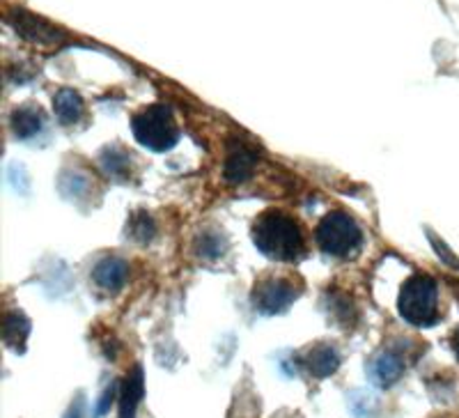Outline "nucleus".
Masks as SVG:
<instances>
[{
    "instance_id": "nucleus-19",
    "label": "nucleus",
    "mask_w": 459,
    "mask_h": 418,
    "mask_svg": "<svg viewBox=\"0 0 459 418\" xmlns=\"http://www.w3.org/2000/svg\"><path fill=\"white\" fill-rule=\"evenodd\" d=\"M81 412H83V403H81V397H79V403L69 407V412L65 414V418H81V416H83Z\"/></svg>"
},
{
    "instance_id": "nucleus-20",
    "label": "nucleus",
    "mask_w": 459,
    "mask_h": 418,
    "mask_svg": "<svg viewBox=\"0 0 459 418\" xmlns=\"http://www.w3.org/2000/svg\"><path fill=\"white\" fill-rule=\"evenodd\" d=\"M453 350H455V354H457V359H459V329L455 331V335H453Z\"/></svg>"
},
{
    "instance_id": "nucleus-6",
    "label": "nucleus",
    "mask_w": 459,
    "mask_h": 418,
    "mask_svg": "<svg viewBox=\"0 0 459 418\" xmlns=\"http://www.w3.org/2000/svg\"><path fill=\"white\" fill-rule=\"evenodd\" d=\"M10 23L14 26L16 32H22L26 39L35 44H42V47H57V44L65 42V32L60 28H56L53 23L44 22L42 16H35L30 12L22 10V7H14L10 14Z\"/></svg>"
},
{
    "instance_id": "nucleus-17",
    "label": "nucleus",
    "mask_w": 459,
    "mask_h": 418,
    "mask_svg": "<svg viewBox=\"0 0 459 418\" xmlns=\"http://www.w3.org/2000/svg\"><path fill=\"white\" fill-rule=\"evenodd\" d=\"M101 163H104V170L113 178H126L129 173V154L126 152H115L106 150L101 154Z\"/></svg>"
},
{
    "instance_id": "nucleus-15",
    "label": "nucleus",
    "mask_w": 459,
    "mask_h": 418,
    "mask_svg": "<svg viewBox=\"0 0 459 418\" xmlns=\"http://www.w3.org/2000/svg\"><path fill=\"white\" fill-rule=\"evenodd\" d=\"M195 251L204 260H219L228 251V239L219 231H203L195 239Z\"/></svg>"
},
{
    "instance_id": "nucleus-2",
    "label": "nucleus",
    "mask_w": 459,
    "mask_h": 418,
    "mask_svg": "<svg viewBox=\"0 0 459 418\" xmlns=\"http://www.w3.org/2000/svg\"><path fill=\"white\" fill-rule=\"evenodd\" d=\"M397 310L402 319L413 327H432L438 319V288L437 281L428 274H416L407 278L400 290Z\"/></svg>"
},
{
    "instance_id": "nucleus-7",
    "label": "nucleus",
    "mask_w": 459,
    "mask_h": 418,
    "mask_svg": "<svg viewBox=\"0 0 459 418\" xmlns=\"http://www.w3.org/2000/svg\"><path fill=\"white\" fill-rule=\"evenodd\" d=\"M301 366L308 375L324 379V377H331L340 368V354L329 343H315L301 356Z\"/></svg>"
},
{
    "instance_id": "nucleus-10",
    "label": "nucleus",
    "mask_w": 459,
    "mask_h": 418,
    "mask_svg": "<svg viewBox=\"0 0 459 418\" xmlns=\"http://www.w3.org/2000/svg\"><path fill=\"white\" fill-rule=\"evenodd\" d=\"M257 157L251 147H246L244 143H235L228 150V159H225V179L228 182H244L255 170Z\"/></svg>"
},
{
    "instance_id": "nucleus-3",
    "label": "nucleus",
    "mask_w": 459,
    "mask_h": 418,
    "mask_svg": "<svg viewBox=\"0 0 459 418\" xmlns=\"http://www.w3.org/2000/svg\"><path fill=\"white\" fill-rule=\"evenodd\" d=\"M315 239L324 253L333 257H351L360 251L363 244V231L356 223L354 216H350L342 209H333L319 221Z\"/></svg>"
},
{
    "instance_id": "nucleus-9",
    "label": "nucleus",
    "mask_w": 459,
    "mask_h": 418,
    "mask_svg": "<svg viewBox=\"0 0 459 418\" xmlns=\"http://www.w3.org/2000/svg\"><path fill=\"white\" fill-rule=\"evenodd\" d=\"M404 372V359L397 352H381L370 363V379L379 388H391Z\"/></svg>"
},
{
    "instance_id": "nucleus-18",
    "label": "nucleus",
    "mask_w": 459,
    "mask_h": 418,
    "mask_svg": "<svg viewBox=\"0 0 459 418\" xmlns=\"http://www.w3.org/2000/svg\"><path fill=\"white\" fill-rule=\"evenodd\" d=\"M117 393H120V391H117V382H113L108 388H106L104 396L100 397V403H97V409H94V418L106 416V412H108V409H110L113 400H115V397H117Z\"/></svg>"
},
{
    "instance_id": "nucleus-4",
    "label": "nucleus",
    "mask_w": 459,
    "mask_h": 418,
    "mask_svg": "<svg viewBox=\"0 0 459 418\" xmlns=\"http://www.w3.org/2000/svg\"><path fill=\"white\" fill-rule=\"evenodd\" d=\"M131 129L136 141L152 152H166L179 141L178 122L172 118V110L163 104H152L136 113Z\"/></svg>"
},
{
    "instance_id": "nucleus-16",
    "label": "nucleus",
    "mask_w": 459,
    "mask_h": 418,
    "mask_svg": "<svg viewBox=\"0 0 459 418\" xmlns=\"http://www.w3.org/2000/svg\"><path fill=\"white\" fill-rule=\"evenodd\" d=\"M154 232H157V225H154V221H152L147 212H136L129 219V225H126V235L134 241H138V244H150Z\"/></svg>"
},
{
    "instance_id": "nucleus-13",
    "label": "nucleus",
    "mask_w": 459,
    "mask_h": 418,
    "mask_svg": "<svg viewBox=\"0 0 459 418\" xmlns=\"http://www.w3.org/2000/svg\"><path fill=\"white\" fill-rule=\"evenodd\" d=\"M42 125H44V113L39 106L26 104L12 113V131L16 134V138H23V141H26V138L37 136L39 129H42Z\"/></svg>"
},
{
    "instance_id": "nucleus-8",
    "label": "nucleus",
    "mask_w": 459,
    "mask_h": 418,
    "mask_svg": "<svg viewBox=\"0 0 459 418\" xmlns=\"http://www.w3.org/2000/svg\"><path fill=\"white\" fill-rule=\"evenodd\" d=\"M126 274H129V265L122 257L110 256L97 262V267L92 269V281L97 288L117 292L126 283Z\"/></svg>"
},
{
    "instance_id": "nucleus-14",
    "label": "nucleus",
    "mask_w": 459,
    "mask_h": 418,
    "mask_svg": "<svg viewBox=\"0 0 459 418\" xmlns=\"http://www.w3.org/2000/svg\"><path fill=\"white\" fill-rule=\"evenodd\" d=\"M30 334V322L23 313L19 310H10L5 315V322H3V335H5V343L14 350H23L26 345V338Z\"/></svg>"
},
{
    "instance_id": "nucleus-5",
    "label": "nucleus",
    "mask_w": 459,
    "mask_h": 418,
    "mask_svg": "<svg viewBox=\"0 0 459 418\" xmlns=\"http://www.w3.org/2000/svg\"><path fill=\"white\" fill-rule=\"evenodd\" d=\"M303 292L299 278L285 276V274H266L255 283L253 288V306L262 315H281L285 313Z\"/></svg>"
},
{
    "instance_id": "nucleus-1",
    "label": "nucleus",
    "mask_w": 459,
    "mask_h": 418,
    "mask_svg": "<svg viewBox=\"0 0 459 418\" xmlns=\"http://www.w3.org/2000/svg\"><path fill=\"white\" fill-rule=\"evenodd\" d=\"M253 241L269 260L297 262L306 256V235L292 214L282 209H266L253 223Z\"/></svg>"
},
{
    "instance_id": "nucleus-12",
    "label": "nucleus",
    "mask_w": 459,
    "mask_h": 418,
    "mask_svg": "<svg viewBox=\"0 0 459 418\" xmlns=\"http://www.w3.org/2000/svg\"><path fill=\"white\" fill-rule=\"evenodd\" d=\"M53 113H56L57 122L63 125H74L79 122L85 113V101L81 100V94L72 88L57 90L53 94Z\"/></svg>"
},
{
    "instance_id": "nucleus-11",
    "label": "nucleus",
    "mask_w": 459,
    "mask_h": 418,
    "mask_svg": "<svg viewBox=\"0 0 459 418\" xmlns=\"http://www.w3.org/2000/svg\"><path fill=\"white\" fill-rule=\"evenodd\" d=\"M143 393H145V377L141 366H136L120 388V418H136Z\"/></svg>"
}]
</instances>
